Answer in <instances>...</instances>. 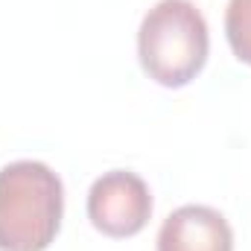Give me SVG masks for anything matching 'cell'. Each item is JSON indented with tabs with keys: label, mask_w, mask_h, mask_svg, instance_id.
I'll list each match as a JSON object with an SVG mask.
<instances>
[{
	"label": "cell",
	"mask_w": 251,
	"mask_h": 251,
	"mask_svg": "<svg viewBox=\"0 0 251 251\" xmlns=\"http://www.w3.org/2000/svg\"><path fill=\"white\" fill-rule=\"evenodd\" d=\"M62 178L41 161L0 170V251H47L62 228Z\"/></svg>",
	"instance_id": "cell-1"
},
{
	"label": "cell",
	"mask_w": 251,
	"mask_h": 251,
	"mask_svg": "<svg viewBox=\"0 0 251 251\" xmlns=\"http://www.w3.org/2000/svg\"><path fill=\"white\" fill-rule=\"evenodd\" d=\"M225 38L231 44V53L243 64H251V0H228Z\"/></svg>",
	"instance_id": "cell-5"
},
{
	"label": "cell",
	"mask_w": 251,
	"mask_h": 251,
	"mask_svg": "<svg viewBox=\"0 0 251 251\" xmlns=\"http://www.w3.org/2000/svg\"><path fill=\"white\" fill-rule=\"evenodd\" d=\"M158 251H234V231L219 210L184 204L164 219Z\"/></svg>",
	"instance_id": "cell-4"
},
{
	"label": "cell",
	"mask_w": 251,
	"mask_h": 251,
	"mask_svg": "<svg viewBox=\"0 0 251 251\" xmlns=\"http://www.w3.org/2000/svg\"><path fill=\"white\" fill-rule=\"evenodd\" d=\"M210 53L207 21L193 0H158L140 21L137 59L164 88L190 85Z\"/></svg>",
	"instance_id": "cell-2"
},
{
	"label": "cell",
	"mask_w": 251,
	"mask_h": 251,
	"mask_svg": "<svg viewBox=\"0 0 251 251\" xmlns=\"http://www.w3.org/2000/svg\"><path fill=\"white\" fill-rule=\"evenodd\" d=\"M152 216V193L146 181L131 170L102 173L88 190V219L91 225L114 240L134 237L146 228Z\"/></svg>",
	"instance_id": "cell-3"
}]
</instances>
